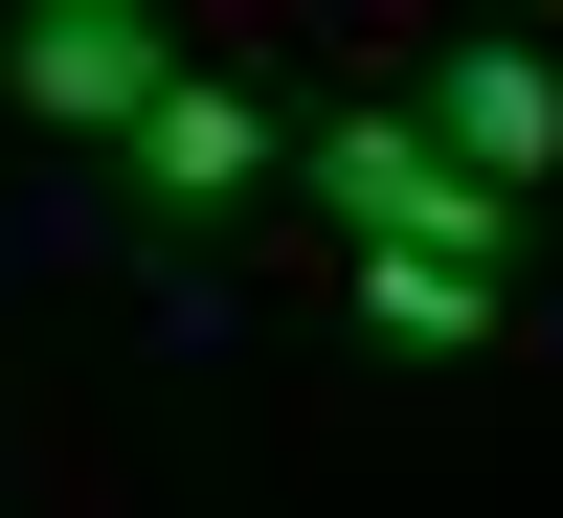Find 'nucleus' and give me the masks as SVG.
Segmentation results:
<instances>
[{
    "label": "nucleus",
    "instance_id": "obj_2",
    "mask_svg": "<svg viewBox=\"0 0 563 518\" xmlns=\"http://www.w3.org/2000/svg\"><path fill=\"white\" fill-rule=\"evenodd\" d=\"M0 90H23V135H135L180 90V23L158 0H23L0 23Z\"/></svg>",
    "mask_w": 563,
    "mask_h": 518
},
{
    "label": "nucleus",
    "instance_id": "obj_5",
    "mask_svg": "<svg viewBox=\"0 0 563 518\" xmlns=\"http://www.w3.org/2000/svg\"><path fill=\"white\" fill-rule=\"evenodd\" d=\"M361 271V339H496V271H429V249H339Z\"/></svg>",
    "mask_w": 563,
    "mask_h": 518
},
{
    "label": "nucleus",
    "instance_id": "obj_4",
    "mask_svg": "<svg viewBox=\"0 0 563 518\" xmlns=\"http://www.w3.org/2000/svg\"><path fill=\"white\" fill-rule=\"evenodd\" d=\"M406 113H429L496 203H541V180H563V68H541V45H429V90H406Z\"/></svg>",
    "mask_w": 563,
    "mask_h": 518
},
{
    "label": "nucleus",
    "instance_id": "obj_1",
    "mask_svg": "<svg viewBox=\"0 0 563 518\" xmlns=\"http://www.w3.org/2000/svg\"><path fill=\"white\" fill-rule=\"evenodd\" d=\"M316 203H339V249H429V271H496V249L541 225V203H496L429 113H384V90H339V113H316Z\"/></svg>",
    "mask_w": 563,
    "mask_h": 518
},
{
    "label": "nucleus",
    "instance_id": "obj_3",
    "mask_svg": "<svg viewBox=\"0 0 563 518\" xmlns=\"http://www.w3.org/2000/svg\"><path fill=\"white\" fill-rule=\"evenodd\" d=\"M113 158H135V203H158V225H249V203H271V158H294V135H271V90H225V68H180L158 113L113 135Z\"/></svg>",
    "mask_w": 563,
    "mask_h": 518
}]
</instances>
